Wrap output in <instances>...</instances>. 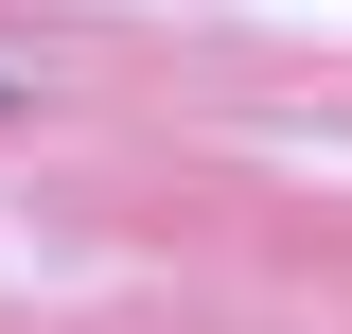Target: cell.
<instances>
[{"instance_id": "obj_1", "label": "cell", "mask_w": 352, "mask_h": 334, "mask_svg": "<svg viewBox=\"0 0 352 334\" xmlns=\"http://www.w3.org/2000/svg\"><path fill=\"white\" fill-rule=\"evenodd\" d=\"M18 106H36V88H18V71H0V124H18Z\"/></svg>"}]
</instances>
